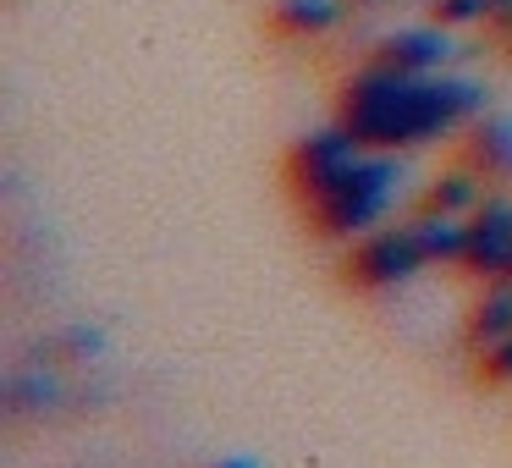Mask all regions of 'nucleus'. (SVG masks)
I'll return each mask as SVG.
<instances>
[{
  "label": "nucleus",
  "instance_id": "nucleus-1",
  "mask_svg": "<svg viewBox=\"0 0 512 468\" xmlns=\"http://www.w3.org/2000/svg\"><path fill=\"white\" fill-rule=\"evenodd\" d=\"M485 100V83L474 78H435L375 61L342 89V127L364 149H413L463 122H479Z\"/></svg>",
  "mask_w": 512,
  "mask_h": 468
},
{
  "label": "nucleus",
  "instance_id": "nucleus-2",
  "mask_svg": "<svg viewBox=\"0 0 512 468\" xmlns=\"http://www.w3.org/2000/svg\"><path fill=\"white\" fill-rule=\"evenodd\" d=\"M397 182H402V160L391 155V149L364 155L342 188L325 193V199L314 204V226H320L325 237H358V232H369V226L386 215Z\"/></svg>",
  "mask_w": 512,
  "mask_h": 468
},
{
  "label": "nucleus",
  "instance_id": "nucleus-3",
  "mask_svg": "<svg viewBox=\"0 0 512 468\" xmlns=\"http://www.w3.org/2000/svg\"><path fill=\"white\" fill-rule=\"evenodd\" d=\"M358 160H364V144H358V138L336 122V127H320V133H309V138H298V144H292L287 177H292V188H298V199L314 210L325 193H336L347 177H353Z\"/></svg>",
  "mask_w": 512,
  "mask_h": 468
},
{
  "label": "nucleus",
  "instance_id": "nucleus-4",
  "mask_svg": "<svg viewBox=\"0 0 512 468\" xmlns=\"http://www.w3.org/2000/svg\"><path fill=\"white\" fill-rule=\"evenodd\" d=\"M419 265H430V254L419 248L413 226H408V232H375L369 243L353 248V259H347V281L380 292V287H397V281H408Z\"/></svg>",
  "mask_w": 512,
  "mask_h": 468
},
{
  "label": "nucleus",
  "instance_id": "nucleus-5",
  "mask_svg": "<svg viewBox=\"0 0 512 468\" xmlns=\"http://www.w3.org/2000/svg\"><path fill=\"white\" fill-rule=\"evenodd\" d=\"M474 276L485 281H501L512 270V204L507 199H485L468 221V243H463V259Z\"/></svg>",
  "mask_w": 512,
  "mask_h": 468
},
{
  "label": "nucleus",
  "instance_id": "nucleus-6",
  "mask_svg": "<svg viewBox=\"0 0 512 468\" xmlns=\"http://www.w3.org/2000/svg\"><path fill=\"white\" fill-rule=\"evenodd\" d=\"M375 61H391V67H402V72H441L446 61H452V34H446V23H435V28H397V34L380 39V56Z\"/></svg>",
  "mask_w": 512,
  "mask_h": 468
},
{
  "label": "nucleus",
  "instance_id": "nucleus-7",
  "mask_svg": "<svg viewBox=\"0 0 512 468\" xmlns=\"http://www.w3.org/2000/svg\"><path fill=\"white\" fill-rule=\"evenodd\" d=\"M512 336V276H501L496 287L485 292V298L468 309V325H463V342L474 347V353H490L496 342H507Z\"/></svg>",
  "mask_w": 512,
  "mask_h": 468
},
{
  "label": "nucleus",
  "instance_id": "nucleus-8",
  "mask_svg": "<svg viewBox=\"0 0 512 468\" xmlns=\"http://www.w3.org/2000/svg\"><path fill=\"white\" fill-rule=\"evenodd\" d=\"M468 166L485 177H512V116H479L468 133Z\"/></svg>",
  "mask_w": 512,
  "mask_h": 468
},
{
  "label": "nucleus",
  "instance_id": "nucleus-9",
  "mask_svg": "<svg viewBox=\"0 0 512 468\" xmlns=\"http://www.w3.org/2000/svg\"><path fill=\"white\" fill-rule=\"evenodd\" d=\"M479 171L474 166H457V171H441L424 193V215H463V210H479Z\"/></svg>",
  "mask_w": 512,
  "mask_h": 468
},
{
  "label": "nucleus",
  "instance_id": "nucleus-10",
  "mask_svg": "<svg viewBox=\"0 0 512 468\" xmlns=\"http://www.w3.org/2000/svg\"><path fill=\"white\" fill-rule=\"evenodd\" d=\"M336 17H342V0H276L270 23L281 34H331Z\"/></svg>",
  "mask_w": 512,
  "mask_h": 468
},
{
  "label": "nucleus",
  "instance_id": "nucleus-11",
  "mask_svg": "<svg viewBox=\"0 0 512 468\" xmlns=\"http://www.w3.org/2000/svg\"><path fill=\"white\" fill-rule=\"evenodd\" d=\"M56 402H61V380L50 375L45 364H34V369L6 380V408L12 413H39V408H56Z\"/></svg>",
  "mask_w": 512,
  "mask_h": 468
},
{
  "label": "nucleus",
  "instance_id": "nucleus-12",
  "mask_svg": "<svg viewBox=\"0 0 512 468\" xmlns=\"http://www.w3.org/2000/svg\"><path fill=\"white\" fill-rule=\"evenodd\" d=\"M413 237H419V248L430 259H463L468 226H457V215H424V221L413 226Z\"/></svg>",
  "mask_w": 512,
  "mask_h": 468
},
{
  "label": "nucleus",
  "instance_id": "nucleus-13",
  "mask_svg": "<svg viewBox=\"0 0 512 468\" xmlns=\"http://www.w3.org/2000/svg\"><path fill=\"white\" fill-rule=\"evenodd\" d=\"M100 347H105L100 325H72V331L50 336V342L39 347V364H45V358H89V353H100Z\"/></svg>",
  "mask_w": 512,
  "mask_h": 468
},
{
  "label": "nucleus",
  "instance_id": "nucleus-14",
  "mask_svg": "<svg viewBox=\"0 0 512 468\" xmlns=\"http://www.w3.org/2000/svg\"><path fill=\"white\" fill-rule=\"evenodd\" d=\"M496 12V0H435V23L463 28V23H485Z\"/></svg>",
  "mask_w": 512,
  "mask_h": 468
},
{
  "label": "nucleus",
  "instance_id": "nucleus-15",
  "mask_svg": "<svg viewBox=\"0 0 512 468\" xmlns=\"http://www.w3.org/2000/svg\"><path fill=\"white\" fill-rule=\"evenodd\" d=\"M479 380H485V386H507L512 380V336L496 342L490 353H479Z\"/></svg>",
  "mask_w": 512,
  "mask_h": 468
},
{
  "label": "nucleus",
  "instance_id": "nucleus-16",
  "mask_svg": "<svg viewBox=\"0 0 512 468\" xmlns=\"http://www.w3.org/2000/svg\"><path fill=\"white\" fill-rule=\"evenodd\" d=\"M215 468H259L254 457H232V463H215Z\"/></svg>",
  "mask_w": 512,
  "mask_h": 468
},
{
  "label": "nucleus",
  "instance_id": "nucleus-17",
  "mask_svg": "<svg viewBox=\"0 0 512 468\" xmlns=\"http://www.w3.org/2000/svg\"><path fill=\"white\" fill-rule=\"evenodd\" d=\"M347 6H380V0H347Z\"/></svg>",
  "mask_w": 512,
  "mask_h": 468
},
{
  "label": "nucleus",
  "instance_id": "nucleus-18",
  "mask_svg": "<svg viewBox=\"0 0 512 468\" xmlns=\"http://www.w3.org/2000/svg\"><path fill=\"white\" fill-rule=\"evenodd\" d=\"M507 276H512V270H507Z\"/></svg>",
  "mask_w": 512,
  "mask_h": 468
}]
</instances>
